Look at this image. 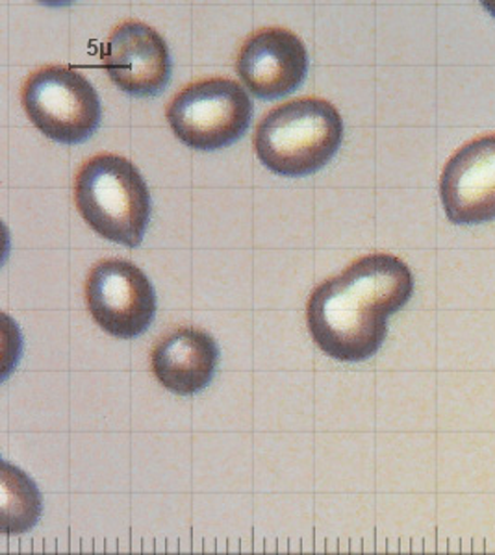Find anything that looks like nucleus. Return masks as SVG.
<instances>
[{"label":"nucleus","mask_w":495,"mask_h":555,"mask_svg":"<svg viewBox=\"0 0 495 555\" xmlns=\"http://www.w3.org/2000/svg\"><path fill=\"white\" fill-rule=\"evenodd\" d=\"M414 293L412 272L403 259L369 254L318 285L306 304L312 339L343 363L366 361L386 339L388 317Z\"/></svg>","instance_id":"obj_1"},{"label":"nucleus","mask_w":495,"mask_h":555,"mask_svg":"<svg viewBox=\"0 0 495 555\" xmlns=\"http://www.w3.org/2000/svg\"><path fill=\"white\" fill-rule=\"evenodd\" d=\"M343 120L323 99H297L277 106L261 120L254 151L269 171L308 177L329 164L342 145Z\"/></svg>","instance_id":"obj_2"},{"label":"nucleus","mask_w":495,"mask_h":555,"mask_svg":"<svg viewBox=\"0 0 495 555\" xmlns=\"http://www.w3.org/2000/svg\"><path fill=\"white\" fill-rule=\"evenodd\" d=\"M75 204L84 221L104 240L140 245L151 219L145 178L119 154H97L75 178Z\"/></svg>","instance_id":"obj_3"},{"label":"nucleus","mask_w":495,"mask_h":555,"mask_svg":"<svg viewBox=\"0 0 495 555\" xmlns=\"http://www.w3.org/2000/svg\"><path fill=\"white\" fill-rule=\"evenodd\" d=\"M165 117L185 145L195 151H219L248 132L253 119V101L234 80L208 78L190 83L177 93Z\"/></svg>","instance_id":"obj_4"},{"label":"nucleus","mask_w":495,"mask_h":555,"mask_svg":"<svg viewBox=\"0 0 495 555\" xmlns=\"http://www.w3.org/2000/svg\"><path fill=\"white\" fill-rule=\"evenodd\" d=\"M21 102L34 127L56 143H82L101 122L96 88L71 67L49 65L33 73L23 86Z\"/></svg>","instance_id":"obj_5"},{"label":"nucleus","mask_w":495,"mask_h":555,"mask_svg":"<svg viewBox=\"0 0 495 555\" xmlns=\"http://www.w3.org/2000/svg\"><path fill=\"white\" fill-rule=\"evenodd\" d=\"M86 302L93 321L119 339L145 334L156 315L151 280L127 259H102L89 271Z\"/></svg>","instance_id":"obj_6"},{"label":"nucleus","mask_w":495,"mask_h":555,"mask_svg":"<svg viewBox=\"0 0 495 555\" xmlns=\"http://www.w3.org/2000/svg\"><path fill=\"white\" fill-rule=\"evenodd\" d=\"M236 69L254 96L277 101L305 80L308 52L297 34L280 26L262 28L245 39Z\"/></svg>","instance_id":"obj_7"},{"label":"nucleus","mask_w":495,"mask_h":555,"mask_svg":"<svg viewBox=\"0 0 495 555\" xmlns=\"http://www.w3.org/2000/svg\"><path fill=\"white\" fill-rule=\"evenodd\" d=\"M440 198L455 224L495 219V133L458 149L440 178Z\"/></svg>","instance_id":"obj_8"},{"label":"nucleus","mask_w":495,"mask_h":555,"mask_svg":"<svg viewBox=\"0 0 495 555\" xmlns=\"http://www.w3.org/2000/svg\"><path fill=\"white\" fill-rule=\"evenodd\" d=\"M102 64L112 82L132 96H154L172 78V56L154 28L127 21L110 34Z\"/></svg>","instance_id":"obj_9"},{"label":"nucleus","mask_w":495,"mask_h":555,"mask_svg":"<svg viewBox=\"0 0 495 555\" xmlns=\"http://www.w3.org/2000/svg\"><path fill=\"white\" fill-rule=\"evenodd\" d=\"M217 363L219 348L214 337L193 326L173 330L154 345L151 356L153 373L160 385L180 397H190L208 387Z\"/></svg>","instance_id":"obj_10"},{"label":"nucleus","mask_w":495,"mask_h":555,"mask_svg":"<svg viewBox=\"0 0 495 555\" xmlns=\"http://www.w3.org/2000/svg\"><path fill=\"white\" fill-rule=\"evenodd\" d=\"M484 7H488L490 12L495 15V2H484Z\"/></svg>","instance_id":"obj_11"}]
</instances>
